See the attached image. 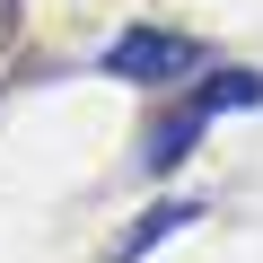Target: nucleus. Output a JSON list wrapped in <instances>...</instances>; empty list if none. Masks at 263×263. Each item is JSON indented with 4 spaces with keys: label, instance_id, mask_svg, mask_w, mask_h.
I'll return each mask as SVG.
<instances>
[{
    "label": "nucleus",
    "instance_id": "obj_4",
    "mask_svg": "<svg viewBox=\"0 0 263 263\" xmlns=\"http://www.w3.org/2000/svg\"><path fill=\"white\" fill-rule=\"evenodd\" d=\"M184 219H202V202H193V193H184V202H149L141 219H132V237L114 246V263H141V254H149V246H167Z\"/></svg>",
    "mask_w": 263,
    "mask_h": 263
},
{
    "label": "nucleus",
    "instance_id": "obj_3",
    "mask_svg": "<svg viewBox=\"0 0 263 263\" xmlns=\"http://www.w3.org/2000/svg\"><path fill=\"white\" fill-rule=\"evenodd\" d=\"M184 97H193L211 123H219V114H254V105H263V70H246V62H211Z\"/></svg>",
    "mask_w": 263,
    "mask_h": 263
},
{
    "label": "nucleus",
    "instance_id": "obj_1",
    "mask_svg": "<svg viewBox=\"0 0 263 263\" xmlns=\"http://www.w3.org/2000/svg\"><path fill=\"white\" fill-rule=\"evenodd\" d=\"M97 70H105V79H132V88H149V97H176V88H193V79L211 70V44H202L193 27L132 18V27H114V35H105Z\"/></svg>",
    "mask_w": 263,
    "mask_h": 263
},
{
    "label": "nucleus",
    "instance_id": "obj_2",
    "mask_svg": "<svg viewBox=\"0 0 263 263\" xmlns=\"http://www.w3.org/2000/svg\"><path fill=\"white\" fill-rule=\"evenodd\" d=\"M202 132H211V114L176 88V97H158L149 105V123H141V176H176L193 149H202Z\"/></svg>",
    "mask_w": 263,
    "mask_h": 263
}]
</instances>
